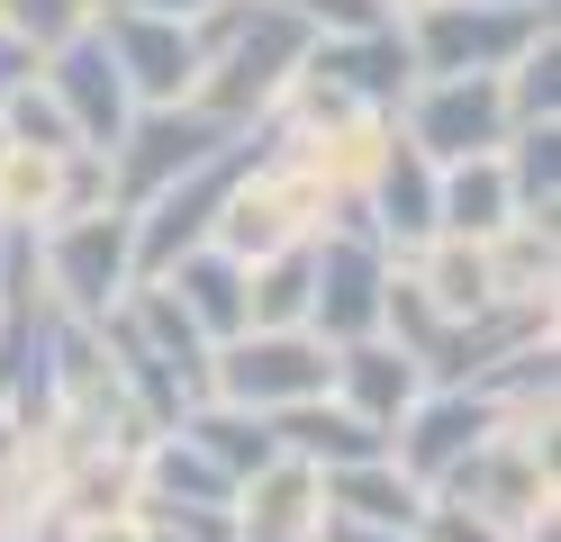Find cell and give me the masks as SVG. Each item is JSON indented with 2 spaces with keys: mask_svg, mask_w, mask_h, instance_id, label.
Returning <instances> with one entry per match:
<instances>
[{
  "mask_svg": "<svg viewBox=\"0 0 561 542\" xmlns=\"http://www.w3.org/2000/svg\"><path fill=\"white\" fill-rule=\"evenodd\" d=\"M37 82L55 91V108L73 118V136H82V145H118V127L136 118L127 72L110 64V46H100V27H91V19L64 36V46H46V55H37Z\"/></svg>",
  "mask_w": 561,
  "mask_h": 542,
  "instance_id": "8fae6325",
  "label": "cell"
},
{
  "mask_svg": "<svg viewBox=\"0 0 561 542\" xmlns=\"http://www.w3.org/2000/svg\"><path fill=\"white\" fill-rule=\"evenodd\" d=\"M118 316H127V335L146 344L172 380H182V397H208V335L182 316V299H172L163 280H136L127 299H118Z\"/></svg>",
  "mask_w": 561,
  "mask_h": 542,
  "instance_id": "ac0fdd59",
  "label": "cell"
},
{
  "mask_svg": "<svg viewBox=\"0 0 561 542\" xmlns=\"http://www.w3.org/2000/svg\"><path fill=\"white\" fill-rule=\"evenodd\" d=\"M91 10H146V19H208V10H218V0H91Z\"/></svg>",
  "mask_w": 561,
  "mask_h": 542,
  "instance_id": "1f68e13d",
  "label": "cell"
},
{
  "mask_svg": "<svg viewBox=\"0 0 561 542\" xmlns=\"http://www.w3.org/2000/svg\"><path fill=\"white\" fill-rule=\"evenodd\" d=\"M499 434V397L489 389H462V380H426V397L390 425V461L408 470L416 488H435L453 461H462L471 443H489Z\"/></svg>",
  "mask_w": 561,
  "mask_h": 542,
  "instance_id": "9c48e42d",
  "label": "cell"
},
{
  "mask_svg": "<svg viewBox=\"0 0 561 542\" xmlns=\"http://www.w3.org/2000/svg\"><path fill=\"white\" fill-rule=\"evenodd\" d=\"M236 127H218L199 100H172V108H136L110 145V181H118V208H146L163 181H182L191 163H208Z\"/></svg>",
  "mask_w": 561,
  "mask_h": 542,
  "instance_id": "ba28073f",
  "label": "cell"
},
{
  "mask_svg": "<svg viewBox=\"0 0 561 542\" xmlns=\"http://www.w3.org/2000/svg\"><path fill=\"white\" fill-rule=\"evenodd\" d=\"M0 136H10V145H37V154H64V145H82V136H73V118L55 108V91L37 82V72H27V82L0 100Z\"/></svg>",
  "mask_w": 561,
  "mask_h": 542,
  "instance_id": "4316f807",
  "label": "cell"
},
{
  "mask_svg": "<svg viewBox=\"0 0 561 542\" xmlns=\"http://www.w3.org/2000/svg\"><path fill=\"white\" fill-rule=\"evenodd\" d=\"M507 163V191H516V217H543L561 227V118H535V127H507L499 145Z\"/></svg>",
  "mask_w": 561,
  "mask_h": 542,
  "instance_id": "603a6c76",
  "label": "cell"
},
{
  "mask_svg": "<svg viewBox=\"0 0 561 542\" xmlns=\"http://www.w3.org/2000/svg\"><path fill=\"white\" fill-rule=\"evenodd\" d=\"M499 91H507V118L516 127H535V118H561V27L535 36L507 72H499Z\"/></svg>",
  "mask_w": 561,
  "mask_h": 542,
  "instance_id": "d4e9b609",
  "label": "cell"
},
{
  "mask_svg": "<svg viewBox=\"0 0 561 542\" xmlns=\"http://www.w3.org/2000/svg\"><path fill=\"white\" fill-rule=\"evenodd\" d=\"M380 10H390V19H399V27H408V19H416V10H435V0H380Z\"/></svg>",
  "mask_w": 561,
  "mask_h": 542,
  "instance_id": "8d00e7d4",
  "label": "cell"
},
{
  "mask_svg": "<svg viewBox=\"0 0 561 542\" xmlns=\"http://www.w3.org/2000/svg\"><path fill=\"white\" fill-rule=\"evenodd\" d=\"M435 181H444V163H426L416 145L399 136V127H380V145H371V163H363V227L390 244V253H416L435 235Z\"/></svg>",
  "mask_w": 561,
  "mask_h": 542,
  "instance_id": "7c38bea8",
  "label": "cell"
},
{
  "mask_svg": "<svg viewBox=\"0 0 561 542\" xmlns=\"http://www.w3.org/2000/svg\"><path fill=\"white\" fill-rule=\"evenodd\" d=\"M535 10H543V0H535Z\"/></svg>",
  "mask_w": 561,
  "mask_h": 542,
  "instance_id": "74e56055",
  "label": "cell"
},
{
  "mask_svg": "<svg viewBox=\"0 0 561 542\" xmlns=\"http://www.w3.org/2000/svg\"><path fill=\"white\" fill-rule=\"evenodd\" d=\"M19 244H27V227H10V217H0V280H10V263H19Z\"/></svg>",
  "mask_w": 561,
  "mask_h": 542,
  "instance_id": "d590c367",
  "label": "cell"
},
{
  "mask_svg": "<svg viewBox=\"0 0 561 542\" xmlns=\"http://www.w3.org/2000/svg\"><path fill=\"white\" fill-rule=\"evenodd\" d=\"M308 72H327L335 91H354L363 108L390 118L408 100V82H416V55H408L399 27H363V36H318V46H308Z\"/></svg>",
  "mask_w": 561,
  "mask_h": 542,
  "instance_id": "9a60e30c",
  "label": "cell"
},
{
  "mask_svg": "<svg viewBox=\"0 0 561 542\" xmlns=\"http://www.w3.org/2000/svg\"><path fill=\"white\" fill-rule=\"evenodd\" d=\"M91 19V0H0V27H10V36H27V46H64V36H73Z\"/></svg>",
  "mask_w": 561,
  "mask_h": 542,
  "instance_id": "f1b7e54d",
  "label": "cell"
},
{
  "mask_svg": "<svg viewBox=\"0 0 561 542\" xmlns=\"http://www.w3.org/2000/svg\"><path fill=\"white\" fill-rule=\"evenodd\" d=\"M480 253H489V299H507V308H561V227H543V217H507Z\"/></svg>",
  "mask_w": 561,
  "mask_h": 542,
  "instance_id": "e0dca14e",
  "label": "cell"
},
{
  "mask_svg": "<svg viewBox=\"0 0 561 542\" xmlns=\"http://www.w3.org/2000/svg\"><path fill=\"white\" fill-rule=\"evenodd\" d=\"M318 480H327V516H354V524H399V533H416V516H426V488H416L390 452L344 461V470H318Z\"/></svg>",
  "mask_w": 561,
  "mask_h": 542,
  "instance_id": "ffe728a7",
  "label": "cell"
},
{
  "mask_svg": "<svg viewBox=\"0 0 561 542\" xmlns=\"http://www.w3.org/2000/svg\"><path fill=\"white\" fill-rule=\"evenodd\" d=\"M507 217H516V191H507V163H499V154L444 163V181H435V235H471V244H489Z\"/></svg>",
  "mask_w": 561,
  "mask_h": 542,
  "instance_id": "44dd1931",
  "label": "cell"
},
{
  "mask_svg": "<svg viewBox=\"0 0 561 542\" xmlns=\"http://www.w3.org/2000/svg\"><path fill=\"white\" fill-rule=\"evenodd\" d=\"M335 380V344L308 335V325H244V335L208 344V397L227 407H254V416H280L299 397H327Z\"/></svg>",
  "mask_w": 561,
  "mask_h": 542,
  "instance_id": "7a4b0ae2",
  "label": "cell"
},
{
  "mask_svg": "<svg viewBox=\"0 0 561 542\" xmlns=\"http://www.w3.org/2000/svg\"><path fill=\"white\" fill-rule=\"evenodd\" d=\"M327 397H344L363 425H380L390 434L416 397H426V361H416L408 344H390V335H354V344H335V380H327Z\"/></svg>",
  "mask_w": 561,
  "mask_h": 542,
  "instance_id": "5bb4252c",
  "label": "cell"
},
{
  "mask_svg": "<svg viewBox=\"0 0 561 542\" xmlns=\"http://www.w3.org/2000/svg\"><path fill=\"white\" fill-rule=\"evenodd\" d=\"M390 127H399L426 163H462V154H499L516 118H507L499 72H416L408 100L390 108Z\"/></svg>",
  "mask_w": 561,
  "mask_h": 542,
  "instance_id": "8992f818",
  "label": "cell"
},
{
  "mask_svg": "<svg viewBox=\"0 0 561 542\" xmlns=\"http://www.w3.org/2000/svg\"><path fill=\"white\" fill-rule=\"evenodd\" d=\"M254 154H263V118H254V127H236L218 154H208V163H191L182 181H163L146 208H127V235H136V280H146V272H163L172 253L208 244V227H218L227 191H236L244 172H254Z\"/></svg>",
  "mask_w": 561,
  "mask_h": 542,
  "instance_id": "5b68a950",
  "label": "cell"
},
{
  "mask_svg": "<svg viewBox=\"0 0 561 542\" xmlns=\"http://www.w3.org/2000/svg\"><path fill=\"white\" fill-rule=\"evenodd\" d=\"M380 299H390V244L371 227L308 235V335H327V344L380 335Z\"/></svg>",
  "mask_w": 561,
  "mask_h": 542,
  "instance_id": "52a82bcc",
  "label": "cell"
},
{
  "mask_svg": "<svg viewBox=\"0 0 561 542\" xmlns=\"http://www.w3.org/2000/svg\"><path fill=\"white\" fill-rule=\"evenodd\" d=\"M91 27H100V46H110V64L127 72V100H136V108H172V100H191V82H199V46H191V27H182V19L91 10Z\"/></svg>",
  "mask_w": 561,
  "mask_h": 542,
  "instance_id": "30bf717a",
  "label": "cell"
},
{
  "mask_svg": "<svg viewBox=\"0 0 561 542\" xmlns=\"http://www.w3.org/2000/svg\"><path fill=\"white\" fill-rule=\"evenodd\" d=\"M37 244V289L46 308L100 325L127 289H136V235H127V208H100V217H55V227L27 235Z\"/></svg>",
  "mask_w": 561,
  "mask_h": 542,
  "instance_id": "3957f363",
  "label": "cell"
},
{
  "mask_svg": "<svg viewBox=\"0 0 561 542\" xmlns=\"http://www.w3.org/2000/svg\"><path fill=\"white\" fill-rule=\"evenodd\" d=\"M327 524V480L299 452H272L263 470L236 480V542H318Z\"/></svg>",
  "mask_w": 561,
  "mask_h": 542,
  "instance_id": "4fadbf2b",
  "label": "cell"
},
{
  "mask_svg": "<svg viewBox=\"0 0 561 542\" xmlns=\"http://www.w3.org/2000/svg\"><path fill=\"white\" fill-rule=\"evenodd\" d=\"M27 72H37V46H27V36H10V27H0V100H10V91L27 82Z\"/></svg>",
  "mask_w": 561,
  "mask_h": 542,
  "instance_id": "d6a6232c",
  "label": "cell"
},
{
  "mask_svg": "<svg viewBox=\"0 0 561 542\" xmlns=\"http://www.w3.org/2000/svg\"><path fill=\"white\" fill-rule=\"evenodd\" d=\"M290 10L318 27V36H363V27H399L380 0H290Z\"/></svg>",
  "mask_w": 561,
  "mask_h": 542,
  "instance_id": "4dcf8cb0",
  "label": "cell"
},
{
  "mask_svg": "<svg viewBox=\"0 0 561 542\" xmlns=\"http://www.w3.org/2000/svg\"><path fill=\"white\" fill-rule=\"evenodd\" d=\"M146 280H163L172 299H182V316L199 325L208 344H227V335H244V263L227 244H191V253H172L163 272H146Z\"/></svg>",
  "mask_w": 561,
  "mask_h": 542,
  "instance_id": "2e32d148",
  "label": "cell"
},
{
  "mask_svg": "<svg viewBox=\"0 0 561 542\" xmlns=\"http://www.w3.org/2000/svg\"><path fill=\"white\" fill-rule=\"evenodd\" d=\"M318 542H416V533H399V524H354V516H327V524H318Z\"/></svg>",
  "mask_w": 561,
  "mask_h": 542,
  "instance_id": "836d02e7",
  "label": "cell"
},
{
  "mask_svg": "<svg viewBox=\"0 0 561 542\" xmlns=\"http://www.w3.org/2000/svg\"><path fill=\"white\" fill-rule=\"evenodd\" d=\"M552 27H561V10H535V0H435L399 36H408L416 72H507Z\"/></svg>",
  "mask_w": 561,
  "mask_h": 542,
  "instance_id": "277c9868",
  "label": "cell"
},
{
  "mask_svg": "<svg viewBox=\"0 0 561 542\" xmlns=\"http://www.w3.org/2000/svg\"><path fill=\"white\" fill-rule=\"evenodd\" d=\"M172 425H182L191 443L227 470V480H244V470H263V461L280 452V443H272V416H254V407H227V397H191V407L172 416Z\"/></svg>",
  "mask_w": 561,
  "mask_h": 542,
  "instance_id": "7402d4cb",
  "label": "cell"
},
{
  "mask_svg": "<svg viewBox=\"0 0 561 542\" xmlns=\"http://www.w3.org/2000/svg\"><path fill=\"white\" fill-rule=\"evenodd\" d=\"M191 46H199L191 100L218 127H254V118H272V100L299 82L318 27H308L290 0H218L208 19H191Z\"/></svg>",
  "mask_w": 561,
  "mask_h": 542,
  "instance_id": "6da1fadb",
  "label": "cell"
},
{
  "mask_svg": "<svg viewBox=\"0 0 561 542\" xmlns=\"http://www.w3.org/2000/svg\"><path fill=\"white\" fill-rule=\"evenodd\" d=\"M416 542H516L507 524H489L480 506H462V497H435L426 488V516H416Z\"/></svg>",
  "mask_w": 561,
  "mask_h": 542,
  "instance_id": "f546056e",
  "label": "cell"
},
{
  "mask_svg": "<svg viewBox=\"0 0 561 542\" xmlns=\"http://www.w3.org/2000/svg\"><path fill=\"white\" fill-rule=\"evenodd\" d=\"M244 325H308V244L244 263Z\"/></svg>",
  "mask_w": 561,
  "mask_h": 542,
  "instance_id": "cb8c5ba5",
  "label": "cell"
},
{
  "mask_svg": "<svg viewBox=\"0 0 561 542\" xmlns=\"http://www.w3.org/2000/svg\"><path fill=\"white\" fill-rule=\"evenodd\" d=\"M100 208H118L110 145H64V154H55V199H46V227H55V217H100Z\"/></svg>",
  "mask_w": 561,
  "mask_h": 542,
  "instance_id": "484cf974",
  "label": "cell"
},
{
  "mask_svg": "<svg viewBox=\"0 0 561 542\" xmlns=\"http://www.w3.org/2000/svg\"><path fill=\"white\" fill-rule=\"evenodd\" d=\"M64 542H136V516H82L64 524Z\"/></svg>",
  "mask_w": 561,
  "mask_h": 542,
  "instance_id": "e575fe53",
  "label": "cell"
},
{
  "mask_svg": "<svg viewBox=\"0 0 561 542\" xmlns=\"http://www.w3.org/2000/svg\"><path fill=\"white\" fill-rule=\"evenodd\" d=\"M46 199H55V154H37V145H10V154H0V217L37 235V227H46Z\"/></svg>",
  "mask_w": 561,
  "mask_h": 542,
  "instance_id": "83f0119b",
  "label": "cell"
},
{
  "mask_svg": "<svg viewBox=\"0 0 561 542\" xmlns=\"http://www.w3.org/2000/svg\"><path fill=\"white\" fill-rule=\"evenodd\" d=\"M272 443H280V452H299L308 470H344V461L390 452V434L363 425L344 397H299V407H280V416H272Z\"/></svg>",
  "mask_w": 561,
  "mask_h": 542,
  "instance_id": "d6986e66",
  "label": "cell"
}]
</instances>
